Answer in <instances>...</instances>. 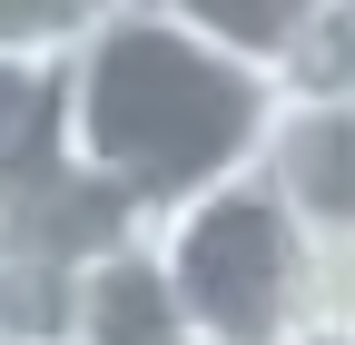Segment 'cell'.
Here are the masks:
<instances>
[{
  "mask_svg": "<svg viewBox=\"0 0 355 345\" xmlns=\"http://www.w3.org/2000/svg\"><path fill=\"white\" fill-rule=\"evenodd\" d=\"M306 345H355V326H316V335H306Z\"/></svg>",
  "mask_w": 355,
  "mask_h": 345,
  "instance_id": "9",
  "label": "cell"
},
{
  "mask_svg": "<svg viewBox=\"0 0 355 345\" xmlns=\"http://www.w3.org/2000/svg\"><path fill=\"white\" fill-rule=\"evenodd\" d=\"M158 256L198 345H306L326 326V256L306 247L286 197L266 188V168L198 197L188 218H168Z\"/></svg>",
  "mask_w": 355,
  "mask_h": 345,
  "instance_id": "2",
  "label": "cell"
},
{
  "mask_svg": "<svg viewBox=\"0 0 355 345\" xmlns=\"http://www.w3.org/2000/svg\"><path fill=\"white\" fill-rule=\"evenodd\" d=\"M286 99H355V0H306V39L286 60Z\"/></svg>",
  "mask_w": 355,
  "mask_h": 345,
  "instance_id": "8",
  "label": "cell"
},
{
  "mask_svg": "<svg viewBox=\"0 0 355 345\" xmlns=\"http://www.w3.org/2000/svg\"><path fill=\"white\" fill-rule=\"evenodd\" d=\"M266 188L326 267H355V99H286L266 139Z\"/></svg>",
  "mask_w": 355,
  "mask_h": 345,
  "instance_id": "3",
  "label": "cell"
},
{
  "mask_svg": "<svg viewBox=\"0 0 355 345\" xmlns=\"http://www.w3.org/2000/svg\"><path fill=\"white\" fill-rule=\"evenodd\" d=\"M286 89L227 60L178 0H109L89 50L60 79V148L148 227L266 168Z\"/></svg>",
  "mask_w": 355,
  "mask_h": 345,
  "instance_id": "1",
  "label": "cell"
},
{
  "mask_svg": "<svg viewBox=\"0 0 355 345\" xmlns=\"http://www.w3.org/2000/svg\"><path fill=\"white\" fill-rule=\"evenodd\" d=\"M79 345H198L188 306H178V286H168L158 237H139V247H119V256L89 267V286H79Z\"/></svg>",
  "mask_w": 355,
  "mask_h": 345,
  "instance_id": "4",
  "label": "cell"
},
{
  "mask_svg": "<svg viewBox=\"0 0 355 345\" xmlns=\"http://www.w3.org/2000/svg\"><path fill=\"white\" fill-rule=\"evenodd\" d=\"M227 60H247V69H266L286 89V60H296V39H306V0H178Z\"/></svg>",
  "mask_w": 355,
  "mask_h": 345,
  "instance_id": "6",
  "label": "cell"
},
{
  "mask_svg": "<svg viewBox=\"0 0 355 345\" xmlns=\"http://www.w3.org/2000/svg\"><path fill=\"white\" fill-rule=\"evenodd\" d=\"M109 0H0V60H40V69H69L89 50Z\"/></svg>",
  "mask_w": 355,
  "mask_h": 345,
  "instance_id": "7",
  "label": "cell"
},
{
  "mask_svg": "<svg viewBox=\"0 0 355 345\" xmlns=\"http://www.w3.org/2000/svg\"><path fill=\"white\" fill-rule=\"evenodd\" d=\"M60 79H69V69L0 60V197H10L30 168L60 148Z\"/></svg>",
  "mask_w": 355,
  "mask_h": 345,
  "instance_id": "5",
  "label": "cell"
}]
</instances>
